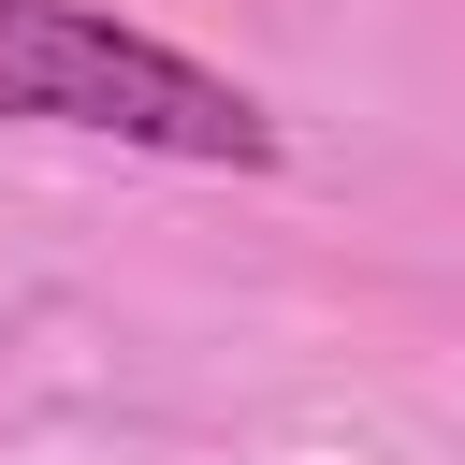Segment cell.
I'll return each instance as SVG.
<instances>
[{
  "label": "cell",
  "instance_id": "1",
  "mask_svg": "<svg viewBox=\"0 0 465 465\" xmlns=\"http://www.w3.org/2000/svg\"><path fill=\"white\" fill-rule=\"evenodd\" d=\"M0 131H102L131 160H203V174L276 160V116L232 73H203L189 44L102 0H0Z\"/></svg>",
  "mask_w": 465,
  "mask_h": 465
}]
</instances>
